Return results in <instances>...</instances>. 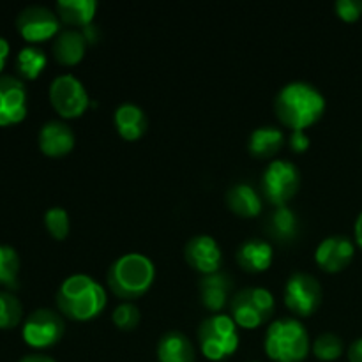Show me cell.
I'll use <instances>...</instances> for the list:
<instances>
[{"label":"cell","mask_w":362,"mask_h":362,"mask_svg":"<svg viewBox=\"0 0 362 362\" xmlns=\"http://www.w3.org/2000/svg\"><path fill=\"white\" fill-rule=\"evenodd\" d=\"M325 95L310 81H288L274 98V113L290 131H306L324 117Z\"/></svg>","instance_id":"6da1fadb"},{"label":"cell","mask_w":362,"mask_h":362,"mask_svg":"<svg viewBox=\"0 0 362 362\" xmlns=\"http://www.w3.org/2000/svg\"><path fill=\"white\" fill-rule=\"evenodd\" d=\"M57 311L71 322H90L105 311L108 292L92 276L71 274L60 283L55 293Z\"/></svg>","instance_id":"7a4b0ae2"},{"label":"cell","mask_w":362,"mask_h":362,"mask_svg":"<svg viewBox=\"0 0 362 362\" xmlns=\"http://www.w3.org/2000/svg\"><path fill=\"white\" fill-rule=\"evenodd\" d=\"M156 281V264L147 255L131 251L117 257L106 272L108 290L122 303H134L151 292Z\"/></svg>","instance_id":"3957f363"},{"label":"cell","mask_w":362,"mask_h":362,"mask_svg":"<svg viewBox=\"0 0 362 362\" xmlns=\"http://www.w3.org/2000/svg\"><path fill=\"white\" fill-rule=\"evenodd\" d=\"M310 332L299 318L283 317L269 324L264 352L272 362H303L310 356Z\"/></svg>","instance_id":"277c9868"},{"label":"cell","mask_w":362,"mask_h":362,"mask_svg":"<svg viewBox=\"0 0 362 362\" xmlns=\"http://www.w3.org/2000/svg\"><path fill=\"white\" fill-rule=\"evenodd\" d=\"M198 350L211 362H223L233 356L240 345V332L230 315H209L197 331Z\"/></svg>","instance_id":"5b68a950"},{"label":"cell","mask_w":362,"mask_h":362,"mask_svg":"<svg viewBox=\"0 0 362 362\" xmlns=\"http://www.w3.org/2000/svg\"><path fill=\"white\" fill-rule=\"evenodd\" d=\"M276 310V299L264 286H246L233 293L230 300V317L239 329L253 331L267 324Z\"/></svg>","instance_id":"8992f818"},{"label":"cell","mask_w":362,"mask_h":362,"mask_svg":"<svg viewBox=\"0 0 362 362\" xmlns=\"http://www.w3.org/2000/svg\"><path fill=\"white\" fill-rule=\"evenodd\" d=\"M260 187L267 204L272 207H285L300 189L299 166L290 159H272L262 173Z\"/></svg>","instance_id":"52a82bcc"},{"label":"cell","mask_w":362,"mask_h":362,"mask_svg":"<svg viewBox=\"0 0 362 362\" xmlns=\"http://www.w3.org/2000/svg\"><path fill=\"white\" fill-rule=\"evenodd\" d=\"M48 98L52 108L64 120L85 115L92 105L85 83L71 73H62L53 78L48 88Z\"/></svg>","instance_id":"ba28073f"},{"label":"cell","mask_w":362,"mask_h":362,"mask_svg":"<svg viewBox=\"0 0 362 362\" xmlns=\"http://www.w3.org/2000/svg\"><path fill=\"white\" fill-rule=\"evenodd\" d=\"M66 334V320L62 315L49 308H39L25 318L21 338L25 345L34 350H46L59 345Z\"/></svg>","instance_id":"9c48e42d"},{"label":"cell","mask_w":362,"mask_h":362,"mask_svg":"<svg viewBox=\"0 0 362 362\" xmlns=\"http://www.w3.org/2000/svg\"><path fill=\"white\" fill-rule=\"evenodd\" d=\"M324 292L322 285L310 272H293L283 288V303L296 318H308L320 308Z\"/></svg>","instance_id":"30bf717a"},{"label":"cell","mask_w":362,"mask_h":362,"mask_svg":"<svg viewBox=\"0 0 362 362\" xmlns=\"http://www.w3.org/2000/svg\"><path fill=\"white\" fill-rule=\"evenodd\" d=\"M62 21L53 9L46 6H28L20 11L16 18V30L28 45L49 41L59 35Z\"/></svg>","instance_id":"8fae6325"},{"label":"cell","mask_w":362,"mask_h":362,"mask_svg":"<svg viewBox=\"0 0 362 362\" xmlns=\"http://www.w3.org/2000/svg\"><path fill=\"white\" fill-rule=\"evenodd\" d=\"M28 112V92L23 80L11 74L0 76V127L23 122Z\"/></svg>","instance_id":"7c38bea8"},{"label":"cell","mask_w":362,"mask_h":362,"mask_svg":"<svg viewBox=\"0 0 362 362\" xmlns=\"http://www.w3.org/2000/svg\"><path fill=\"white\" fill-rule=\"evenodd\" d=\"M356 243L349 235H329L315 247V264L327 274H338L352 264Z\"/></svg>","instance_id":"4fadbf2b"},{"label":"cell","mask_w":362,"mask_h":362,"mask_svg":"<svg viewBox=\"0 0 362 362\" xmlns=\"http://www.w3.org/2000/svg\"><path fill=\"white\" fill-rule=\"evenodd\" d=\"M184 260L202 276L216 274L223 265V250L214 237L200 233V235H193L186 243Z\"/></svg>","instance_id":"5bb4252c"},{"label":"cell","mask_w":362,"mask_h":362,"mask_svg":"<svg viewBox=\"0 0 362 362\" xmlns=\"http://www.w3.org/2000/svg\"><path fill=\"white\" fill-rule=\"evenodd\" d=\"M39 151L52 159L66 158L71 154L76 145V134L73 127L64 120H48L45 126L39 129L37 134Z\"/></svg>","instance_id":"9a60e30c"},{"label":"cell","mask_w":362,"mask_h":362,"mask_svg":"<svg viewBox=\"0 0 362 362\" xmlns=\"http://www.w3.org/2000/svg\"><path fill=\"white\" fill-rule=\"evenodd\" d=\"M264 232L272 243L288 246L300 235L299 214L292 207H274L264 219Z\"/></svg>","instance_id":"2e32d148"},{"label":"cell","mask_w":362,"mask_h":362,"mask_svg":"<svg viewBox=\"0 0 362 362\" xmlns=\"http://www.w3.org/2000/svg\"><path fill=\"white\" fill-rule=\"evenodd\" d=\"M235 262L244 272L260 274L271 269L274 262V246L267 239L251 237L239 244L235 251Z\"/></svg>","instance_id":"e0dca14e"},{"label":"cell","mask_w":362,"mask_h":362,"mask_svg":"<svg viewBox=\"0 0 362 362\" xmlns=\"http://www.w3.org/2000/svg\"><path fill=\"white\" fill-rule=\"evenodd\" d=\"M200 300L205 310L211 311V315L221 313L228 300H232L233 281L226 272H216V274L202 276L200 279Z\"/></svg>","instance_id":"ac0fdd59"},{"label":"cell","mask_w":362,"mask_h":362,"mask_svg":"<svg viewBox=\"0 0 362 362\" xmlns=\"http://www.w3.org/2000/svg\"><path fill=\"white\" fill-rule=\"evenodd\" d=\"M88 41L78 28H64L52 42V53L60 66L73 67L85 59Z\"/></svg>","instance_id":"d6986e66"},{"label":"cell","mask_w":362,"mask_h":362,"mask_svg":"<svg viewBox=\"0 0 362 362\" xmlns=\"http://www.w3.org/2000/svg\"><path fill=\"white\" fill-rule=\"evenodd\" d=\"M113 126L122 140L136 141L147 133L148 120L144 108L136 103H120L113 112Z\"/></svg>","instance_id":"ffe728a7"},{"label":"cell","mask_w":362,"mask_h":362,"mask_svg":"<svg viewBox=\"0 0 362 362\" xmlns=\"http://www.w3.org/2000/svg\"><path fill=\"white\" fill-rule=\"evenodd\" d=\"M225 204L235 216L244 219L258 218L264 212V197L247 182H237L228 187Z\"/></svg>","instance_id":"44dd1931"},{"label":"cell","mask_w":362,"mask_h":362,"mask_svg":"<svg viewBox=\"0 0 362 362\" xmlns=\"http://www.w3.org/2000/svg\"><path fill=\"white\" fill-rule=\"evenodd\" d=\"M158 362H194L197 350L193 341L180 331H168L159 338L156 346Z\"/></svg>","instance_id":"7402d4cb"},{"label":"cell","mask_w":362,"mask_h":362,"mask_svg":"<svg viewBox=\"0 0 362 362\" xmlns=\"http://www.w3.org/2000/svg\"><path fill=\"white\" fill-rule=\"evenodd\" d=\"M285 145V133L278 126H260L247 136V152L257 159H276Z\"/></svg>","instance_id":"603a6c76"},{"label":"cell","mask_w":362,"mask_h":362,"mask_svg":"<svg viewBox=\"0 0 362 362\" xmlns=\"http://www.w3.org/2000/svg\"><path fill=\"white\" fill-rule=\"evenodd\" d=\"M99 4L95 0H59L55 6L57 16L69 28L83 30L92 25Z\"/></svg>","instance_id":"cb8c5ba5"},{"label":"cell","mask_w":362,"mask_h":362,"mask_svg":"<svg viewBox=\"0 0 362 362\" xmlns=\"http://www.w3.org/2000/svg\"><path fill=\"white\" fill-rule=\"evenodd\" d=\"M14 66L23 80H37L48 66V57H46L45 49L39 46L27 45L18 52Z\"/></svg>","instance_id":"d4e9b609"},{"label":"cell","mask_w":362,"mask_h":362,"mask_svg":"<svg viewBox=\"0 0 362 362\" xmlns=\"http://www.w3.org/2000/svg\"><path fill=\"white\" fill-rule=\"evenodd\" d=\"M20 255L13 246L0 244V285L6 288H18L20 279Z\"/></svg>","instance_id":"484cf974"},{"label":"cell","mask_w":362,"mask_h":362,"mask_svg":"<svg viewBox=\"0 0 362 362\" xmlns=\"http://www.w3.org/2000/svg\"><path fill=\"white\" fill-rule=\"evenodd\" d=\"M311 352L322 362H334L345 354L343 339L334 332H322L311 341Z\"/></svg>","instance_id":"4316f807"},{"label":"cell","mask_w":362,"mask_h":362,"mask_svg":"<svg viewBox=\"0 0 362 362\" xmlns=\"http://www.w3.org/2000/svg\"><path fill=\"white\" fill-rule=\"evenodd\" d=\"M23 318V306L11 292H0V331L18 327Z\"/></svg>","instance_id":"83f0119b"},{"label":"cell","mask_w":362,"mask_h":362,"mask_svg":"<svg viewBox=\"0 0 362 362\" xmlns=\"http://www.w3.org/2000/svg\"><path fill=\"white\" fill-rule=\"evenodd\" d=\"M42 221H45L46 232L49 233V237L55 240H64L71 232V218L69 212L64 207H49L48 211L42 216Z\"/></svg>","instance_id":"f1b7e54d"},{"label":"cell","mask_w":362,"mask_h":362,"mask_svg":"<svg viewBox=\"0 0 362 362\" xmlns=\"http://www.w3.org/2000/svg\"><path fill=\"white\" fill-rule=\"evenodd\" d=\"M112 322L119 331H134L141 322L140 308L134 303H120L119 306L113 310Z\"/></svg>","instance_id":"f546056e"},{"label":"cell","mask_w":362,"mask_h":362,"mask_svg":"<svg viewBox=\"0 0 362 362\" xmlns=\"http://www.w3.org/2000/svg\"><path fill=\"white\" fill-rule=\"evenodd\" d=\"M334 13L339 20L354 23L362 16V0H336Z\"/></svg>","instance_id":"4dcf8cb0"},{"label":"cell","mask_w":362,"mask_h":362,"mask_svg":"<svg viewBox=\"0 0 362 362\" xmlns=\"http://www.w3.org/2000/svg\"><path fill=\"white\" fill-rule=\"evenodd\" d=\"M311 140L306 134V131H292L288 136V147L290 151L296 154H304L310 148Z\"/></svg>","instance_id":"1f68e13d"},{"label":"cell","mask_w":362,"mask_h":362,"mask_svg":"<svg viewBox=\"0 0 362 362\" xmlns=\"http://www.w3.org/2000/svg\"><path fill=\"white\" fill-rule=\"evenodd\" d=\"M346 359L349 362H362V336L350 343L349 350H346Z\"/></svg>","instance_id":"d6a6232c"},{"label":"cell","mask_w":362,"mask_h":362,"mask_svg":"<svg viewBox=\"0 0 362 362\" xmlns=\"http://www.w3.org/2000/svg\"><path fill=\"white\" fill-rule=\"evenodd\" d=\"M9 53H11L9 41L4 37H0V76H2V71H4V67H6L7 59H9Z\"/></svg>","instance_id":"836d02e7"},{"label":"cell","mask_w":362,"mask_h":362,"mask_svg":"<svg viewBox=\"0 0 362 362\" xmlns=\"http://www.w3.org/2000/svg\"><path fill=\"white\" fill-rule=\"evenodd\" d=\"M354 243L362 250V211L357 214L356 223H354Z\"/></svg>","instance_id":"e575fe53"},{"label":"cell","mask_w":362,"mask_h":362,"mask_svg":"<svg viewBox=\"0 0 362 362\" xmlns=\"http://www.w3.org/2000/svg\"><path fill=\"white\" fill-rule=\"evenodd\" d=\"M20 362H57L53 357L46 356V354H28V356L21 357Z\"/></svg>","instance_id":"d590c367"},{"label":"cell","mask_w":362,"mask_h":362,"mask_svg":"<svg viewBox=\"0 0 362 362\" xmlns=\"http://www.w3.org/2000/svg\"><path fill=\"white\" fill-rule=\"evenodd\" d=\"M250 362H260V361H250Z\"/></svg>","instance_id":"8d00e7d4"}]
</instances>
